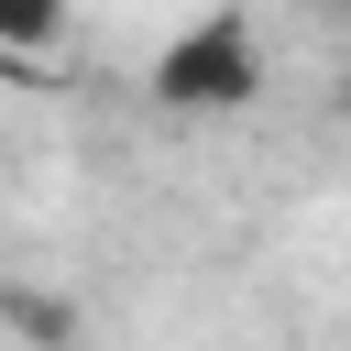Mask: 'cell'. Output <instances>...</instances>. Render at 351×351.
I'll use <instances>...</instances> for the list:
<instances>
[{
  "instance_id": "cell-1",
  "label": "cell",
  "mask_w": 351,
  "mask_h": 351,
  "mask_svg": "<svg viewBox=\"0 0 351 351\" xmlns=\"http://www.w3.org/2000/svg\"><path fill=\"white\" fill-rule=\"evenodd\" d=\"M143 99L176 110V121H230V110H252V99H263V33H252V11H241V0H208L197 22H176V33L154 44V66H143Z\"/></svg>"
},
{
  "instance_id": "cell-3",
  "label": "cell",
  "mask_w": 351,
  "mask_h": 351,
  "mask_svg": "<svg viewBox=\"0 0 351 351\" xmlns=\"http://www.w3.org/2000/svg\"><path fill=\"white\" fill-rule=\"evenodd\" d=\"M0 329H11L22 351H77V340H88V307H66V296H44V285H0Z\"/></svg>"
},
{
  "instance_id": "cell-4",
  "label": "cell",
  "mask_w": 351,
  "mask_h": 351,
  "mask_svg": "<svg viewBox=\"0 0 351 351\" xmlns=\"http://www.w3.org/2000/svg\"><path fill=\"white\" fill-rule=\"evenodd\" d=\"M329 110H340V121H351V66H340V88H329Z\"/></svg>"
},
{
  "instance_id": "cell-5",
  "label": "cell",
  "mask_w": 351,
  "mask_h": 351,
  "mask_svg": "<svg viewBox=\"0 0 351 351\" xmlns=\"http://www.w3.org/2000/svg\"><path fill=\"white\" fill-rule=\"evenodd\" d=\"M318 11H351V0H318Z\"/></svg>"
},
{
  "instance_id": "cell-2",
  "label": "cell",
  "mask_w": 351,
  "mask_h": 351,
  "mask_svg": "<svg viewBox=\"0 0 351 351\" xmlns=\"http://www.w3.org/2000/svg\"><path fill=\"white\" fill-rule=\"evenodd\" d=\"M55 44H66V0H0V77L11 88H33Z\"/></svg>"
}]
</instances>
